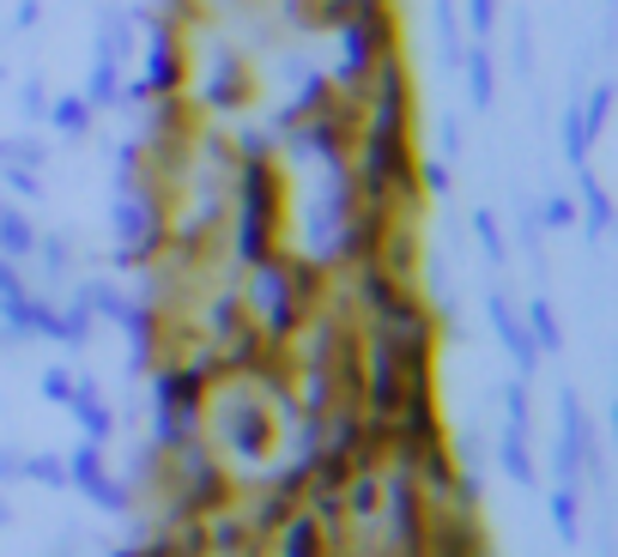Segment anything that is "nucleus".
Segmentation results:
<instances>
[{
    "instance_id": "f257e3e1",
    "label": "nucleus",
    "mask_w": 618,
    "mask_h": 557,
    "mask_svg": "<svg viewBox=\"0 0 618 557\" xmlns=\"http://www.w3.org/2000/svg\"><path fill=\"white\" fill-rule=\"evenodd\" d=\"M231 195H237V260L261 267V260L279 255V176H273V158L261 152V140L243 146Z\"/></svg>"
},
{
    "instance_id": "f03ea898",
    "label": "nucleus",
    "mask_w": 618,
    "mask_h": 557,
    "mask_svg": "<svg viewBox=\"0 0 618 557\" xmlns=\"http://www.w3.org/2000/svg\"><path fill=\"white\" fill-rule=\"evenodd\" d=\"M249 272H255V315H261V334L279 346V339L298 334L303 310L316 303L322 272H316V260H285V255L261 260V267H249Z\"/></svg>"
},
{
    "instance_id": "7ed1b4c3",
    "label": "nucleus",
    "mask_w": 618,
    "mask_h": 557,
    "mask_svg": "<svg viewBox=\"0 0 618 557\" xmlns=\"http://www.w3.org/2000/svg\"><path fill=\"white\" fill-rule=\"evenodd\" d=\"M279 425H273V406H267V394H255L249 382H224L219 394H212V442H219L231 461H243V467H261L267 449H273Z\"/></svg>"
},
{
    "instance_id": "20e7f679",
    "label": "nucleus",
    "mask_w": 618,
    "mask_h": 557,
    "mask_svg": "<svg viewBox=\"0 0 618 557\" xmlns=\"http://www.w3.org/2000/svg\"><path fill=\"white\" fill-rule=\"evenodd\" d=\"M395 55V25H388V0L376 7H358L340 25V67H334V85L340 91H364L370 73Z\"/></svg>"
},
{
    "instance_id": "39448f33",
    "label": "nucleus",
    "mask_w": 618,
    "mask_h": 557,
    "mask_svg": "<svg viewBox=\"0 0 618 557\" xmlns=\"http://www.w3.org/2000/svg\"><path fill=\"white\" fill-rule=\"evenodd\" d=\"M207 382H212V363H171V370H159V449L195 437L200 406H207Z\"/></svg>"
},
{
    "instance_id": "423d86ee",
    "label": "nucleus",
    "mask_w": 618,
    "mask_h": 557,
    "mask_svg": "<svg viewBox=\"0 0 618 557\" xmlns=\"http://www.w3.org/2000/svg\"><path fill=\"white\" fill-rule=\"evenodd\" d=\"M552 467H558V485H576V491H582V479H594V485L606 479L600 442H594V425H588V413H582L576 388L558 394V454H552Z\"/></svg>"
},
{
    "instance_id": "0eeeda50",
    "label": "nucleus",
    "mask_w": 618,
    "mask_h": 557,
    "mask_svg": "<svg viewBox=\"0 0 618 557\" xmlns=\"http://www.w3.org/2000/svg\"><path fill=\"white\" fill-rule=\"evenodd\" d=\"M164 454H171V467H176V509H183V515H212V509H224L231 485H224L219 461L200 449V437L171 442Z\"/></svg>"
},
{
    "instance_id": "6e6552de",
    "label": "nucleus",
    "mask_w": 618,
    "mask_h": 557,
    "mask_svg": "<svg viewBox=\"0 0 618 557\" xmlns=\"http://www.w3.org/2000/svg\"><path fill=\"white\" fill-rule=\"evenodd\" d=\"M67 485L85 491V503H97L104 515H128L133 509V491L104 467V442H80V449L67 454Z\"/></svg>"
},
{
    "instance_id": "1a4fd4ad",
    "label": "nucleus",
    "mask_w": 618,
    "mask_h": 557,
    "mask_svg": "<svg viewBox=\"0 0 618 557\" xmlns=\"http://www.w3.org/2000/svg\"><path fill=\"white\" fill-rule=\"evenodd\" d=\"M195 97L207 109H243L249 104V67H243V55L224 49V43H207V49H200Z\"/></svg>"
},
{
    "instance_id": "9d476101",
    "label": "nucleus",
    "mask_w": 618,
    "mask_h": 557,
    "mask_svg": "<svg viewBox=\"0 0 618 557\" xmlns=\"http://www.w3.org/2000/svg\"><path fill=\"white\" fill-rule=\"evenodd\" d=\"M164 243V219L145 195H121L116 200V260L121 267H145Z\"/></svg>"
},
{
    "instance_id": "9b49d317",
    "label": "nucleus",
    "mask_w": 618,
    "mask_h": 557,
    "mask_svg": "<svg viewBox=\"0 0 618 557\" xmlns=\"http://www.w3.org/2000/svg\"><path fill=\"white\" fill-rule=\"evenodd\" d=\"M486 315H491V327H498V339H503V351L515 358V370L522 376H534V363H539V346H534V334H527V322L515 315V303L503 298V291H491L486 298Z\"/></svg>"
},
{
    "instance_id": "f8f14e48",
    "label": "nucleus",
    "mask_w": 618,
    "mask_h": 557,
    "mask_svg": "<svg viewBox=\"0 0 618 557\" xmlns=\"http://www.w3.org/2000/svg\"><path fill=\"white\" fill-rule=\"evenodd\" d=\"M67 413L80 418L85 442H109V437H116V413L104 406V394H97V382H92V376H73V394H67Z\"/></svg>"
},
{
    "instance_id": "ddd939ff",
    "label": "nucleus",
    "mask_w": 618,
    "mask_h": 557,
    "mask_svg": "<svg viewBox=\"0 0 618 557\" xmlns=\"http://www.w3.org/2000/svg\"><path fill=\"white\" fill-rule=\"evenodd\" d=\"M279 557H328V527L316 515H285L279 521Z\"/></svg>"
},
{
    "instance_id": "4468645a",
    "label": "nucleus",
    "mask_w": 618,
    "mask_h": 557,
    "mask_svg": "<svg viewBox=\"0 0 618 557\" xmlns=\"http://www.w3.org/2000/svg\"><path fill=\"white\" fill-rule=\"evenodd\" d=\"M116 61L121 55H109V49H97V67H92V85L80 91L92 109H109V104H121V79H116Z\"/></svg>"
},
{
    "instance_id": "2eb2a0df",
    "label": "nucleus",
    "mask_w": 618,
    "mask_h": 557,
    "mask_svg": "<svg viewBox=\"0 0 618 557\" xmlns=\"http://www.w3.org/2000/svg\"><path fill=\"white\" fill-rule=\"evenodd\" d=\"M498 461H503V473H510L515 485H534V479H539V473H534V454H527V430H522V425H510V430H503Z\"/></svg>"
},
{
    "instance_id": "dca6fc26",
    "label": "nucleus",
    "mask_w": 618,
    "mask_h": 557,
    "mask_svg": "<svg viewBox=\"0 0 618 557\" xmlns=\"http://www.w3.org/2000/svg\"><path fill=\"white\" fill-rule=\"evenodd\" d=\"M31 248H37V224H31L25 212L0 207V255H7V260H25Z\"/></svg>"
},
{
    "instance_id": "f3484780",
    "label": "nucleus",
    "mask_w": 618,
    "mask_h": 557,
    "mask_svg": "<svg viewBox=\"0 0 618 557\" xmlns=\"http://www.w3.org/2000/svg\"><path fill=\"white\" fill-rule=\"evenodd\" d=\"M43 116L55 121V128L67 134V140H80V134H92V121H97V109L85 104V97H55L49 109H43Z\"/></svg>"
},
{
    "instance_id": "a211bd4d",
    "label": "nucleus",
    "mask_w": 618,
    "mask_h": 557,
    "mask_svg": "<svg viewBox=\"0 0 618 557\" xmlns=\"http://www.w3.org/2000/svg\"><path fill=\"white\" fill-rule=\"evenodd\" d=\"M552 527H558V539L564 545L582 539V497H576V485H558L552 491Z\"/></svg>"
},
{
    "instance_id": "6ab92c4d",
    "label": "nucleus",
    "mask_w": 618,
    "mask_h": 557,
    "mask_svg": "<svg viewBox=\"0 0 618 557\" xmlns=\"http://www.w3.org/2000/svg\"><path fill=\"white\" fill-rule=\"evenodd\" d=\"M527 334H534V346H539V351H558V346H564V327H558V310H552L546 298H534V303H527Z\"/></svg>"
},
{
    "instance_id": "aec40b11",
    "label": "nucleus",
    "mask_w": 618,
    "mask_h": 557,
    "mask_svg": "<svg viewBox=\"0 0 618 557\" xmlns=\"http://www.w3.org/2000/svg\"><path fill=\"white\" fill-rule=\"evenodd\" d=\"M467 97H474V109H491V97H498V73H491L486 49L467 55Z\"/></svg>"
},
{
    "instance_id": "412c9836",
    "label": "nucleus",
    "mask_w": 618,
    "mask_h": 557,
    "mask_svg": "<svg viewBox=\"0 0 618 557\" xmlns=\"http://www.w3.org/2000/svg\"><path fill=\"white\" fill-rule=\"evenodd\" d=\"M80 298H85V310H92L97 322H116V327H121V315H128V298H121L116 286H104V279H92V286H80Z\"/></svg>"
},
{
    "instance_id": "4be33fe9",
    "label": "nucleus",
    "mask_w": 618,
    "mask_h": 557,
    "mask_svg": "<svg viewBox=\"0 0 618 557\" xmlns=\"http://www.w3.org/2000/svg\"><path fill=\"white\" fill-rule=\"evenodd\" d=\"M92 334H97V315L85 310V298H73V303L61 310V346L80 351V346H92Z\"/></svg>"
},
{
    "instance_id": "5701e85b",
    "label": "nucleus",
    "mask_w": 618,
    "mask_h": 557,
    "mask_svg": "<svg viewBox=\"0 0 618 557\" xmlns=\"http://www.w3.org/2000/svg\"><path fill=\"white\" fill-rule=\"evenodd\" d=\"M582 207H588V231H594V236L613 231V200H606V188L588 176V170H582Z\"/></svg>"
},
{
    "instance_id": "b1692460",
    "label": "nucleus",
    "mask_w": 618,
    "mask_h": 557,
    "mask_svg": "<svg viewBox=\"0 0 618 557\" xmlns=\"http://www.w3.org/2000/svg\"><path fill=\"white\" fill-rule=\"evenodd\" d=\"M19 479H31V485H49V491H61V485H67V461H61V454H25V467H19Z\"/></svg>"
},
{
    "instance_id": "393cba45",
    "label": "nucleus",
    "mask_w": 618,
    "mask_h": 557,
    "mask_svg": "<svg viewBox=\"0 0 618 557\" xmlns=\"http://www.w3.org/2000/svg\"><path fill=\"white\" fill-rule=\"evenodd\" d=\"M346 485H352V491H346V497H340V503H346V509H352V515H358V521H364V515H376V497H382V485H376V473H370V467H364V473H352V479H346Z\"/></svg>"
},
{
    "instance_id": "a878e982",
    "label": "nucleus",
    "mask_w": 618,
    "mask_h": 557,
    "mask_svg": "<svg viewBox=\"0 0 618 557\" xmlns=\"http://www.w3.org/2000/svg\"><path fill=\"white\" fill-rule=\"evenodd\" d=\"M588 146H594V134L582 121V109H564V158L570 164H588Z\"/></svg>"
},
{
    "instance_id": "bb28decb",
    "label": "nucleus",
    "mask_w": 618,
    "mask_h": 557,
    "mask_svg": "<svg viewBox=\"0 0 618 557\" xmlns=\"http://www.w3.org/2000/svg\"><path fill=\"white\" fill-rule=\"evenodd\" d=\"M31 255L43 260V279H67V236H37V248H31Z\"/></svg>"
},
{
    "instance_id": "cd10ccee",
    "label": "nucleus",
    "mask_w": 618,
    "mask_h": 557,
    "mask_svg": "<svg viewBox=\"0 0 618 557\" xmlns=\"http://www.w3.org/2000/svg\"><path fill=\"white\" fill-rule=\"evenodd\" d=\"M474 231H479V248H486V260H491V267H503V255H510V248H503V231H498V219H491L486 207L474 212Z\"/></svg>"
},
{
    "instance_id": "c85d7f7f",
    "label": "nucleus",
    "mask_w": 618,
    "mask_h": 557,
    "mask_svg": "<svg viewBox=\"0 0 618 557\" xmlns=\"http://www.w3.org/2000/svg\"><path fill=\"white\" fill-rule=\"evenodd\" d=\"M606 116H613V85H594L588 104H582V121H588V134H600Z\"/></svg>"
},
{
    "instance_id": "c756f323",
    "label": "nucleus",
    "mask_w": 618,
    "mask_h": 557,
    "mask_svg": "<svg viewBox=\"0 0 618 557\" xmlns=\"http://www.w3.org/2000/svg\"><path fill=\"white\" fill-rule=\"evenodd\" d=\"M25 298V272H19V260L0 255V303H19Z\"/></svg>"
},
{
    "instance_id": "7c9ffc66",
    "label": "nucleus",
    "mask_w": 618,
    "mask_h": 557,
    "mask_svg": "<svg viewBox=\"0 0 618 557\" xmlns=\"http://www.w3.org/2000/svg\"><path fill=\"white\" fill-rule=\"evenodd\" d=\"M539 219L552 224V231H564V224L576 219V200H570V195H552V200H546V212H539Z\"/></svg>"
},
{
    "instance_id": "2f4dec72",
    "label": "nucleus",
    "mask_w": 618,
    "mask_h": 557,
    "mask_svg": "<svg viewBox=\"0 0 618 557\" xmlns=\"http://www.w3.org/2000/svg\"><path fill=\"white\" fill-rule=\"evenodd\" d=\"M67 394H73V376H67V370H43V401L67 406Z\"/></svg>"
},
{
    "instance_id": "473e14b6",
    "label": "nucleus",
    "mask_w": 618,
    "mask_h": 557,
    "mask_svg": "<svg viewBox=\"0 0 618 557\" xmlns=\"http://www.w3.org/2000/svg\"><path fill=\"white\" fill-rule=\"evenodd\" d=\"M467 13H474V37H486L491 19H498V0H467Z\"/></svg>"
},
{
    "instance_id": "72a5a7b5",
    "label": "nucleus",
    "mask_w": 618,
    "mask_h": 557,
    "mask_svg": "<svg viewBox=\"0 0 618 557\" xmlns=\"http://www.w3.org/2000/svg\"><path fill=\"white\" fill-rule=\"evenodd\" d=\"M503 406H510V425L527 430V388H522V382H515V388H503Z\"/></svg>"
},
{
    "instance_id": "f704fd0d",
    "label": "nucleus",
    "mask_w": 618,
    "mask_h": 557,
    "mask_svg": "<svg viewBox=\"0 0 618 557\" xmlns=\"http://www.w3.org/2000/svg\"><path fill=\"white\" fill-rule=\"evenodd\" d=\"M19 109H25V116H43V109H49V91H43V79H31V85H25Z\"/></svg>"
},
{
    "instance_id": "c9c22d12",
    "label": "nucleus",
    "mask_w": 618,
    "mask_h": 557,
    "mask_svg": "<svg viewBox=\"0 0 618 557\" xmlns=\"http://www.w3.org/2000/svg\"><path fill=\"white\" fill-rule=\"evenodd\" d=\"M19 467H25V454H19V449H7V442H0V479H19Z\"/></svg>"
},
{
    "instance_id": "e433bc0d",
    "label": "nucleus",
    "mask_w": 618,
    "mask_h": 557,
    "mask_svg": "<svg viewBox=\"0 0 618 557\" xmlns=\"http://www.w3.org/2000/svg\"><path fill=\"white\" fill-rule=\"evenodd\" d=\"M0 527H13V503L7 497H0Z\"/></svg>"
},
{
    "instance_id": "4c0bfd02",
    "label": "nucleus",
    "mask_w": 618,
    "mask_h": 557,
    "mask_svg": "<svg viewBox=\"0 0 618 557\" xmlns=\"http://www.w3.org/2000/svg\"><path fill=\"white\" fill-rule=\"evenodd\" d=\"M0 207H7V200H0Z\"/></svg>"
}]
</instances>
